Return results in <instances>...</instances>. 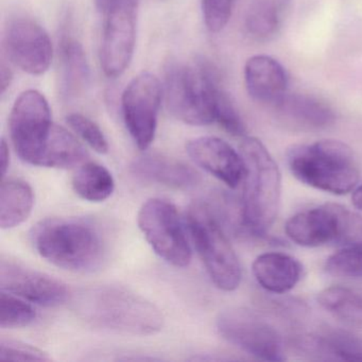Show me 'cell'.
Here are the masks:
<instances>
[{
  "mask_svg": "<svg viewBox=\"0 0 362 362\" xmlns=\"http://www.w3.org/2000/svg\"><path fill=\"white\" fill-rule=\"evenodd\" d=\"M74 307L82 320L100 329L151 336L162 329L160 309L139 294L118 286H96L76 294Z\"/></svg>",
  "mask_w": 362,
  "mask_h": 362,
  "instance_id": "cell-1",
  "label": "cell"
},
{
  "mask_svg": "<svg viewBox=\"0 0 362 362\" xmlns=\"http://www.w3.org/2000/svg\"><path fill=\"white\" fill-rule=\"evenodd\" d=\"M239 152L245 164L240 228L255 236H264L279 214L281 171L270 152L256 137H243Z\"/></svg>",
  "mask_w": 362,
  "mask_h": 362,
  "instance_id": "cell-2",
  "label": "cell"
},
{
  "mask_svg": "<svg viewBox=\"0 0 362 362\" xmlns=\"http://www.w3.org/2000/svg\"><path fill=\"white\" fill-rule=\"evenodd\" d=\"M31 243L50 264L74 272L98 268L105 245L96 226L86 220L50 218L39 222L30 233Z\"/></svg>",
  "mask_w": 362,
  "mask_h": 362,
  "instance_id": "cell-3",
  "label": "cell"
},
{
  "mask_svg": "<svg viewBox=\"0 0 362 362\" xmlns=\"http://www.w3.org/2000/svg\"><path fill=\"white\" fill-rule=\"evenodd\" d=\"M287 163L300 183L329 194H349L359 182V166L353 150L336 139L293 146L288 150Z\"/></svg>",
  "mask_w": 362,
  "mask_h": 362,
  "instance_id": "cell-4",
  "label": "cell"
},
{
  "mask_svg": "<svg viewBox=\"0 0 362 362\" xmlns=\"http://www.w3.org/2000/svg\"><path fill=\"white\" fill-rule=\"evenodd\" d=\"M219 76L213 65L200 60L194 65L170 62L165 71V98L169 112L190 126L216 122L215 94Z\"/></svg>",
  "mask_w": 362,
  "mask_h": 362,
  "instance_id": "cell-5",
  "label": "cell"
},
{
  "mask_svg": "<svg viewBox=\"0 0 362 362\" xmlns=\"http://www.w3.org/2000/svg\"><path fill=\"white\" fill-rule=\"evenodd\" d=\"M186 218L190 236L211 281L223 291H234L240 285V262L218 216L209 205L194 203Z\"/></svg>",
  "mask_w": 362,
  "mask_h": 362,
  "instance_id": "cell-6",
  "label": "cell"
},
{
  "mask_svg": "<svg viewBox=\"0 0 362 362\" xmlns=\"http://www.w3.org/2000/svg\"><path fill=\"white\" fill-rule=\"evenodd\" d=\"M217 330L222 338L249 355L264 361H283L286 359L281 334L251 309L233 307L218 315Z\"/></svg>",
  "mask_w": 362,
  "mask_h": 362,
  "instance_id": "cell-7",
  "label": "cell"
},
{
  "mask_svg": "<svg viewBox=\"0 0 362 362\" xmlns=\"http://www.w3.org/2000/svg\"><path fill=\"white\" fill-rule=\"evenodd\" d=\"M137 222L148 243L165 262L177 268L190 264L192 249L177 209L171 203L150 199L139 209Z\"/></svg>",
  "mask_w": 362,
  "mask_h": 362,
  "instance_id": "cell-8",
  "label": "cell"
},
{
  "mask_svg": "<svg viewBox=\"0 0 362 362\" xmlns=\"http://www.w3.org/2000/svg\"><path fill=\"white\" fill-rule=\"evenodd\" d=\"M52 127V112L44 95L28 90L16 98L10 114V134L24 162L39 166Z\"/></svg>",
  "mask_w": 362,
  "mask_h": 362,
  "instance_id": "cell-9",
  "label": "cell"
},
{
  "mask_svg": "<svg viewBox=\"0 0 362 362\" xmlns=\"http://www.w3.org/2000/svg\"><path fill=\"white\" fill-rule=\"evenodd\" d=\"M139 0H111L103 10L105 14L100 64L109 78L126 71L134 54L136 42Z\"/></svg>",
  "mask_w": 362,
  "mask_h": 362,
  "instance_id": "cell-10",
  "label": "cell"
},
{
  "mask_svg": "<svg viewBox=\"0 0 362 362\" xmlns=\"http://www.w3.org/2000/svg\"><path fill=\"white\" fill-rule=\"evenodd\" d=\"M162 98V84L150 73L139 74L122 93L124 124L141 150L148 149L156 136Z\"/></svg>",
  "mask_w": 362,
  "mask_h": 362,
  "instance_id": "cell-11",
  "label": "cell"
},
{
  "mask_svg": "<svg viewBox=\"0 0 362 362\" xmlns=\"http://www.w3.org/2000/svg\"><path fill=\"white\" fill-rule=\"evenodd\" d=\"M5 49L11 62L29 75H43L52 64V40L45 29L31 18H18L9 23Z\"/></svg>",
  "mask_w": 362,
  "mask_h": 362,
  "instance_id": "cell-12",
  "label": "cell"
},
{
  "mask_svg": "<svg viewBox=\"0 0 362 362\" xmlns=\"http://www.w3.org/2000/svg\"><path fill=\"white\" fill-rule=\"evenodd\" d=\"M0 287L1 291L9 292L40 306H59L66 302L69 296L62 281L11 259L1 260Z\"/></svg>",
  "mask_w": 362,
  "mask_h": 362,
  "instance_id": "cell-13",
  "label": "cell"
},
{
  "mask_svg": "<svg viewBox=\"0 0 362 362\" xmlns=\"http://www.w3.org/2000/svg\"><path fill=\"white\" fill-rule=\"evenodd\" d=\"M186 151L201 168L217 177L230 188H236L245 179V164L240 152L223 139L202 136L192 139Z\"/></svg>",
  "mask_w": 362,
  "mask_h": 362,
  "instance_id": "cell-14",
  "label": "cell"
},
{
  "mask_svg": "<svg viewBox=\"0 0 362 362\" xmlns=\"http://www.w3.org/2000/svg\"><path fill=\"white\" fill-rule=\"evenodd\" d=\"M341 207L328 203L292 216L286 222L285 232L296 245L307 247L340 243Z\"/></svg>",
  "mask_w": 362,
  "mask_h": 362,
  "instance_id": "cell-15",
  "label": "cell"
},
{
  "mask_svg": "<svg viewBox=\"0 0 362 362\" xmlns=\"http://www.w3.org/2000/svg\"><path fill=\"white\" fill-rule=\"evenodd\" d=\"M273 109L281 122L298 130H320L336 120L332 107L315 95L286 94Z\"/></svg>",
  "mask_w": 362,
  "mask_h": 362,
  "instance_id": "cell-16",
  "label": "cell"
},
{
  "mask_svg": "<svg viewBox=\"0 0 362 362\" xmlns=\"http://www.w3.org/2000/svg\"><path fill=\"white\" fill-rule=\"evenodd\" d=\"M245 82L250 96L264 105L274 107L287 94V73L272 57L260 54L250 58L245 63Z\"/></svg>",
  "mask_w": 362,
  "mask_h": 362,
  "instance_id": "cell-17",
  "label": "cell"
},
{
  "mask_svg": "<svg viewBox=\"0 0 362 362\" xmlns=\"http://www.w3.org/2000/svg\"><path fill=\"white\" fill-rule=\"evenodd\" d=\"M131 173L145 181L177 189H192L201 182L200 175L192 167L162 154L148 153L135 158Z\"/></svg>",
  "mask_w": 362,
  "mask_h": 362,
  "instance_id": "cell-18",
  "label": "cell"
},
{
  "mask_svg": "<svg viewBox=\"0 0 362 362\" xmlns=\"http://www.w3.org/2000/svg\"><path fill=\"white\" fill-rule=\"evenodd\" d=\"M254 277L267 291L281 294L296 287L302 276V264L293 256L271 252L253 262Z\"/></svg>",
  "mask_w": 362,
  "mask_h": 362,
  "instance_id": "cell-19",
  "label": "cell"
},
{
  "mask_svg": "<svg viewBox=\"0 0 362 362\" xmlns=\"http://www.w3.org/2000/svg\"><path fill=\"white\" fill-rule=\"evenodd\" d=\"M61 90L67 98L81 95L90 82V66L81 44L71 37L61 41Z\"/></svg>",
  "mask_w": 362,
  "mask_h": 362,
  "instance_id": "cell-20",
  "label": "cell"
},
{
  "mask_svg": "<svg viewBox=\"0 0 362 362\" xmlns=\"http://www.w3.org/2000/svg\"><path fill=\"white\" fill-rule=\"evenodd\" d=\"M33 188L23 181L3 182L0 188V226L3 230L16 228L26 221L33 211Z\"/></svg>",
  "mask_w": 362,
  "mask_h": 362,
  "instance_id": "cell-21",
  "label": "cell"
},
{
  "mask_svg": "<svg viewBox=\"0 0 362 362\" xmlns=\"http://www.w3.org/2000/svg\"><path fill=\"white\" fill-rule=\"evenodd\" d=\"M88 156L86 148L71 133L54 124L39 167L71 168L86 162Z\"/></svg>",
  "mask_w": 362,
  "mask_h": 362,
  "instance_id": "cell-22",
  "label": "cell"
},
{
  "mask_svg": "<svg viewBox=\"0 0 362 362\" xmlns=\"http://www.w3.org/2000/svg\"><path fill=\"white\" fill-rule=\"evenodd\" d=\"M73 188L83 200L103 202L113 194L115 181L105 166L88 162L82 165L74 175Z\"/></svg>",
  "mask_w": 362,
  "mask_h": 362,
  "instance_id": "cell-23",
  "label": "cell"
},
{
  "mask_svg": "<svg viewBox=\"0 0 362 362\" xmlns=\"http://www.w3.org/2000/svg\"><path fill=\"white\" fill-rule=\"evenodd\" d=\"M317 302L337 319L354 326H362V296L349 288L332 286L322 290Z\"/></svg>",
  "mask_w": 362,
  "mask_h": 362,
  "instance_id": "cell-24",
  "label": "cell"
},
{
  "mask_svg": "<svg viewBox=\"0 0 362 362\" xmlns=\"http://www.w3.org/2000/svg\"><path fill=\"white\" fill-rule=\"evenodd\" d=\"M306 346L337 359L362 361V338L343 330H328L307 341Z\"/></svg>",
  "mask_w": 362,
  "mask_h": 362,
  "instance_id": "cell-25",
  "label": "cell"
},
{
  "mask_svg": "<svg viewBox=\"0 0 362 362\" xmlns=\"http://www.w3.org/2000/svg\"><path fill=\"white\" fill-rule=\"evenodd\" d=\"M281 25V10L276 0H254L245 16L247 33L257 40L270 39Z\"/></svg>",
  "mask_w": 362,
  "mask_h": 362,
  "instance_id": "cell-26",
  "label": "cell"
},
{
  "mask_svg": "<svg viewBox=\"0 0 362 362\" xmlns=\"http://www.w3.org/2000/svg\"><path fill=\"white\" fill-rule=\"evenodd\" d=\"M37 317L33 307L24 298L9 292L0 296V326L1 328H20L28 326Z\"/></svg>",
  "mask_w": 362,
  "mask_h": 362,
  "instance_id": "cell-27",
  "label": "cell"
},
{
  "mask_svg": "<svg viewBox=\"0 0 362 362\" xmlns=\"http://www.w3.org/2000/svg\"><path fill=\"white\" fill-rule=\"evenodd\" d=\"M329 275L343 279H362V247H345L325 262Z\"/></svg>",
  "mask_w": 362,
  "mask_h": 362,
  "instance_id": "cell-28",
  "label": "cell"
},
{
  "mask_svg": "<svg viewBox=\"0 0 362 362\" xmlns=\"http://www.w3.org/2000/svg\"><path fill=\"white\" fill-rule=\"evenodd\" d=\"M216 122L230 134L245 137L247 133L245 122L241 119L228 93L221 86H218L215 94Z\"/></svg>",
  "mask_w": 362,
  "mask_h": 362,
  "instance_id": "cell-29",
  "label": "cell"
},
{
  "mask_svg": "<svg viewBox=\"0 0 362 362\" xmlns=\"http://www.w3.org/2000/svg\"><path fill=\"white\" fill-rule=\"evenodd\" d=\"M67 124L90 146L100 154L109 152V143L101 129L93 120L79 113L69 114L66 117Z\"/></svg>",
  "mask_w": 362,
  "mask_h": 362,
  "instance_id": "cell-30",
  "label": "cell"
},
{
  "mask_svg": "<svg viewBox=\"0 0 362 362\" xmlns=\"http://www.w3.org/2000/svg\"><path fill=\"white\" fill-rule=\"evenodd\" d=\"M202 14L205 26L211 33H218L226 28L233 12V0H202Z\"/></svg>",
  "mask_w": 362,
  "mask_h": 362,
  "instance_id": "cell-31",
  "label": "cell"
},
{
  "mask_svg": "<svg viewBox=\"0 0 362 362\" xmlns=\"http://www.w3.org/2000/svg\"><path fill=\"white\" fill-rule=\"evenodd\" d=\"M0 359L12 361H50L52 358L37 347L21 341L3 339L0 342Z\"/></svg>",
  "mask_w": 362,
  "mask_h": 362,
  "instance_id": "cell-32",
  "label": "cell"
},
{
  "mask_svg": "<svg viewBox=\"0 0 362 362\" xmlns=\"http://www.w3.org/2000/svg\"><path fill=\"white\" fill-rule=\"evenodd\" d=\"M0 166H1V175L5 177L10 165V152L9 147H8L7 141L5 139L1 141V147H0Z\"/></svg>",
  "mask_w": 362,
  "mask_h": 362,
  "instance_id": "cell-33",
  "label": "cell"
},
{
  "mask_svg": "<svg viewBox=\"0 0 362 362\" xmlns=\"http://www.w3.org/2000/svg\"><path fill=\"white\" fill-rule=\"evenodd\" d=\"M12 73L5 64L1 65V93H5L12 81Z\"/></svg>",
  "mask_w": 362,
  "mask_h": 362,
  "instance_id": "cell-34",
  "label": "cell"
},
{
  "mask_svg": "<svg viewBox=\"0 0 362 362\" xmlns=\"http://www.w3.org/2000/svg\"><path fill=\"white\" fill-rule=\"evenodd\" d=\"M351 202H353L354 206L356 209L362 211V185H360L359 187L354 190L353 196H351Z\"/></svg>",
  "mask_w": 362,
  "mask_h": 362,
  "instance_id": "cell-35",
  "label": "cell"
},
{
  "mask_svg": "<svg viewBox=\"0 0 362 362\" xmlns=\"http://www.w3.org/2000/svg\"><path fill=\"white\" fill-rule=\"evenodd\" d=\"M110 1H111V0H97V7H98V9L103 12V10L107 7V5Z\"/></svg>",
  "mask_w": 362,
  "mask_h": 362,
  "instance_id": "cell-36",
  "label": "cell"
}]
</instances>
